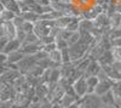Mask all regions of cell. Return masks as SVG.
<instances>
[{
    "label": "cell",
    "instance_id": "cell-13",
    "mask_svg": "<svg viewBox=\"0 0 121 108\" xmlns=\"http://www.w3.org/2000/svg\"><path fill=\"white\" fill-rule=\"evenodd\" d=\"M109 18H110V27H112L113 29H116V28L121 27V12L115 11L114 14H112L109 16Z\"/></svg>",
    "mask_w": 121,
    "mask_h": 108
},
{
    "label": "cell",
    "instance_id": "cell-15",
    "mask_svg": "<svg viewBox=\"0 0 121 108\" xmlns=\"http://www.w3.org/2000/svg\"><path fill=\"white\" fill-rule=\"evenodd\" d=\"M48 58H50V60H51L53 63H56V64H58V66L62 67L63 61H62V51H60V50L56 49L55 51L50 52V54H48Z\"/></svg>",
    "mask_w": 121,
    "mask_h": 108
},
{
    "label": "cell",
    "instance_id": "cell-22",
    "mask_svg": "<svg viewBox=\"0 0 121 108\" xmlns=\"http://www.w3.org/2000/svg\"><path fill=\"white\" fill-rule=\"evenodd\" d=\"M34 27H35V24H34L33 22H28V21H26V22L21 26V28L23 29V31H24L27 34L34 32Z\"/></svg>",
    "mask_w": 121,
    "mask_h": 108
},
{
    "label": "cell",
    "instance_id": "cell-30",
    "mask_svg": "<svg viewBox=\"0 0 121 108\" xmlns=\"http://www.w3.org/2000/svg\"><path fill=\"white\" fill-rule=\"evenodd\" d=\"M112 44H113V47H114V46H119V47H121V38L113 39V40H112Z\"/></svg>",
    "mask_w": 121,
    "mask_h": 108
},
{
    "label": "cell",
    "instance_id": "cell-14",
    "mask_svg": "<svg viewBox=\"0 0 121 108\" xmlns=\"http://www.w3.org/2000/svg\"><path fill=\"white\" fill-rule=\"evenodd\" d=\"M102 97V101L104 102V104L107 107H112V106H115V94L113 92V89L108 91L107 94H104Z\"/></svg>",
    "mask_w": 121,
    "mask_h": 108
},
{
    "label": "cell",
    "instance_id": "cell-36",
    "mask_svg": "<svg viewBox=\"0 0 121 108\" xmlns=\"http://www.w3.org/2000/svg\"><path fill=\"white\" fill-rule=\"evenodd\" d=\"M60 108H64V107H62V106H60Z\"/></svg>",
    "mask_w": 121,
    "mask_h": 108
},
{
    "label": "cell",
    "instance_id": "cell-32",
    "mask_svg": "<svg viewBox=\"0 0 121 108\" xmlns=\"http://www.w3.org/2000/svg\"><path fill=\"white\" fill-rule=\"evenodd\" d=\"M78 3H79L80 6H85V5H87L90 3V0H78Z\"/></svg>",
    "mask_w": 121,
    "mask_h": 108
},
{
    "label": "cell",
    "instance_id": "cell-21",
    "mask_svg": "<svg viewBox=\"0 0 121 108\" xmlns=\"http://www.w3.org/2000/svg\"><path fill=\"white\" fill-rule=\"evenodd\" d=\"M80 38H81V34H80V32H74L73 35L70 36V39L68 40V45L72 46V45L79 43V41H80Z\"/></svg>",
    "mask_w": 121,
    "mask_h": 108
},
{
    "label": "cell",
    "instance_id": "cell-20",
    "mask_svg": "<svg viewBox=\"0 0 121 108\" xmlns=\"http://www.w3.org/2000/svg\"><path fill=\"white\" fill-rule=\"evenodd\" d=\"M62 51V61L63 64H68L72 62V58H70V54H69V47L64 49V50H60Z\"/></svg>",
    "mask_w": 121,
    "mask_h": 108
},
{
    "label": "cell",
    "instance_id": "cell-9",
    "mask_svg": "<svg viewBox=\"0 0 121 108\" xmlns=\"http://www.w3.org/2000/svg\"><path fill=\"white\" fill-rule=\"evenodd\" d=\"M95 24L97 28L99 29H103L105 27H109L110 26V18H109V15L107 12H102L100 15L97 16V18L95 19Z\"/></svg>",
    "mask_w": 121,
    "mask_h": 108
},
{
    "label": "cell",
    "instance_id": "cell-19",
    "mask_svg": "<svg viewBox=\"0 0 121 108\" xmlns=\"http://www.w3.org/2000/svg\"><path fill=\"white\" fill-rule=\"evenodd\" d=\"M56 44H57V49H58V50H64V49L69 47L68 41L64 40V39H62V38H59V36L56 38Z\"/></svg>",
    "mask_w": 121,
    "mask_h": 108
},
{
    "label": "cell",
    "instance_id": "cell-23",
    "mask_svg": "<svg viewBox=\"0 0 121 108\" xmlns=\"http://www.w3.org/2000/svg\"><path fill=\"white\" fill-rule=\"evenodd\" d=\"M56 41V36L50 34L47 36H44V38H40V43L43 45H46V44H51V43H55Z\"/></svg>",
    "mask_w": 121,
    "mask_h": 108
},
{
    "label": "cell",
    "instance_id": "cell-1",
    "mask_svg": "<svg viewBox=\"0 0 121 108\" xmlns=\"http://www.w3.org/2000/svg\"><path fill=\"white\" fill-rule=\"evenodd\" d=\"M79 104L81 108H108L104 102L102 101V97L97 94H87L79 100Z\"/></svg>",
    "mask_w": 121,
    "mask_h": 108
},
{
    "label": "cell",
    "instance_id": "cell-35",
    "mask_svg": "<svg viewBox=\"0 0 121 108\" xmlns=\"http://www.w3.org/2000/svg\"><path fill=\"white\" fill-rule=\"evenodd\" d=\"M17 1H22V0H17Z\"/></svg>",
    "mask_w": 121,
    "mask_h": 108
},
{
    "label": "cell",
    "instance_id": "cell-11",
    "mask_svg": "<svg viewBox=\"0 0 121 108\" xmlns=\"http://www.w3.org/2000/svg\"><path fill=\"white\" fill-rule=\"evenodd\" d=\"M115 61V58H114V55H113V51L112 50H107L102 56H100V58L98 60L99 64L100 66H108V64H113Z\"/></svg>",
    "mask_w": 121,
    "mask_h": 108
},
{
    "label": "cell",
    "instance_id": "cell-18",
    "mask_svg": "<svg viewBox=\"0 0 121 108\" xmlns=\"http://www.w3.org/2000/svg\"><path fill=\"white\" fill-rule=\"evenodd\" d=\"M21 16L26 19V21H28V22H33V23L38 22L39 19H40V15L36 14V12H34V11H26V12H22Z\"/></svg>",
    "mask_w": 121,
    "mask_h": 108
},
{
    "label": "cell",
    "instance_id": "cell-6",
    "mask_svg": "<svg viewBox=\"0 0 121 108\" xmlns=\"http://www.w3.org/2000/svg\"><path fill=\"white\" fill-rule=\"evenodd\" d=\"M96 28V24L93 21H91V19H86V18H82L81 21H80V24H79V32L81 34H86V33H91L95 31Z\"/></svg>",
    "mask_w": 121,
    "mask_h": 108
},
{
    "label": "cell",
    "instance_id": "cell-28",
    "mask_svg": "<svg viewBox=\"0 0 121 108\" xmlns=\"http://www.w3.org/2000/svg\"><path fill=\"white\" fill-rule=\"evenodd\" d=\"M112 66L115 68L119 73H121V61H114V63H113Z\"/></svg>",
    "mask_w": 121,
    "mask_h": 108
},
{
    "label": "cell",
    "instance_id": "cell-31",
    "mask_svg": "<svg viewBox=\"0 0 121 108\" xmlns=\"http://www.w3.org/2000/svg\"><path fill=\"white\" fill-rule=\"evenodd\" d=\"M115 106L119 107V108H121V97L115 96Z\"/></svg>",
    "mask_w": 121,
    "mask_h": 108
},
{
    "label": "cell",
    "instance_id": "cell-12",
    "mask_svg": "<svg viewBox=\"0 0 121 108\" xmlns=\"http://www.w3.org/2000/svg\"><path fill=\"white\" fill-rule=\"evenodd\" d=\"M16 14L10 11V10L5 9L3 5H1V10H0V19H1V22H12L13 19L16 18Z\"/></svg>",
    "mask_w": 121,
    "mask_h": 108
},
{
    "label": "cell",
    "instance_id": "cell-25",
    "mask_svg": "<svg viewBox=\"0 0 121 108\" xmlns=\"http://www.w3.org/2000/svg\"><path fill=\"white\" fill-rule=\"evenodd\" d=\"M112 51H113V55H114L115 61H121V47L114 46V47L112 49Z\"/></svg>",
    "mask_w": 121,
    "mask_h": 108
},
{
    "label": "cell",
    "instance_id": "cell-27",
    "mask_svg": "<svg viewBox=\"0 0 121 108\" xmlns=\"http://www.w3.org/2000/svg\"><path fill=\"white\" fill-rule=\"evenodd\" d=\"M9 41H10V39L6 35H0V47L1 49H4Z\"/></svg>",
    "mask_w": 121,
    "mask_h": 108
},
{
    "label": "cell",
    "instance_id": "cell-10",
    "mask_svg": "<svg viewBox=\"0 0 121 108\" xmlns=\"http://www.w3.org/2000/svg\"><path fill=\"white\" fill-rule=\"evenodd\" d=\"M102 71V66L99 64L98 61H92L91 60L87 69L85 72V76H92V75H98V73Z\"/></svg>",
    "mask_w": 121,
    "mask_h": 108
},
{
    "label": "cell",
    "instance_id": "cell-3",
    "mask_svg": "<svg viewBox=\"0 0 121 108\" xmlns=\"http://www.w3.org/2000/svg\"><path fill=\"white\" fill-rule=\"evenodd\" d=\"M74 86V90L79 97V100L81 99V97H84L85 95H87L88 92V87H87V79H86V76L82 75V76H80L79 79L73 84Z\"/></svg>",
    "mask_w": 121,
    "mask_h": 108
},
{
    "label": "cell",
    "instance_id": "cell-5",
    "mask_svg": "<svg viewBox=\"0 0 121 108\" xmlns=\"http://www.w3.org/2000/svg\"><path fill=\"white\" fill-rule=\"evenodd\" d=\"M1 35H6L10 40L16 39L17 27L13 24V22H1Z\"/></svg>",
    "mask_w": 121,
    "mask_h": 108
},
{
    "label": "cell",
    "instance_id": "cell-4",
    "mask_svg": "<svg viewBox=\"0 0 121 108\" xmlns=\"http://www.w3.org/2000/svg\"><path fill=\"white\" fill-rule=\"evenodd\" d=\"M102 12H104L103 10V6L102 5H97L95 4L93 6H91L90 9L87 10H82V18H86V19H91V21H95L97 18L98 15H100Z\"/></svg>",
    "mask_w": 121,
    "mask_h": 108
},
{
    "label": "cell",
    "instance_id": "cell-29",
    "mask_svg": "<svg viewBox=\"0 0 121 108\" xmlns=\"http://www.w3.org/2000/svg\"><path fill=\"white\" fill-rule=\"evenodd\" d=\"M36 4L41 5V6H48V5H51V1L50 0H36Z\"/></svg>",
    "mask_w": 121,
    "mask_h": 108
},
{
    "label": "cell",
    "instance_id": "cell-26",
    "mask_svg": "<svg viewBox=\"0 0 121 108\" xmlns=\"http://www.w3.org/2000/svg\"><path fill=\"white\" fill-rule=\"evenodd\" d=\"M12 22H13V24H15L16 27H21V26L26 22V19H24L21 15H17V16H16V18L13 19Z\"/></svg>",
    "mask_w": 121,
    "mask_h": 108
},
{
    "label": "cell",
    "instance_id": "cell-34",
    "mask_svg": "<svg viewBox=\"0 0 121 108\" xmlns=\"http://www.w3.org/2000/svg\"><path fill=\"white\" fill-rule=\"evenodd\" d=\"M51 108H60V104L59 103H53V106Z\"/></svg>",
    "mask_w": 121,
    "mask_h": 108
},
{
    "label": "cell",
    "instance_id": "cell-17",
    "mask_svg": "<svg viewBox=\"0 0 121 108\" xmlns=\"http://www.w3.org/2000/svg\"><path fill=\"white\" fill-rule=\"evenodd\" d=\"M79 101V99L78 97H74V96H70V95H64V97L62 100H60V102H59V104L62 106V107H64V108H69L70 106H73L75 102H78Z\"/></svg>",
    "mask_w": 121,
    "mask_h": 108
},
{
    "label": "cell",
    "instance_id": "cell-16",
    "mask_svg": "<svg viewBox=\"0 0 121 108\" xmlns=\"http://www.w3.org/2000/svg\"><path fill=\"white\" fill-rule=\"evenodd\" d=\"M86 79H87V87H88L87 94H93L96 86L99 83V78L97 75H92V76H86Z\"/></svg>",
    "mask_w": 121,
    "mask_h": 108
},
{
    "label": "cell",
    "instance_id": "cell-24",
    "mask_svg": "<svg viewBox=\"0 0 121 108\" xmlns=\"http://www.w3.org/2000/svg\"><path fill=\"white\" fill-rule=\"evenodd\" d=\"M56 49H57V44H56V41H55V43H51V44H46V45H44V47H43V50H44L45 52L50 54V52H52V51H55Z\"/></svg>",
    "mask_w": 121,
    "mask_h": 108
},
{
    "label": "cell",
    "instance_id": "cell-33",
    "mask_svg": "<svg viewBox=\"0 0 121 108\" xmlns=\"http://www.w3.org/2000/svg\"><path fill=\"white\" fill-rule=\"evenodd\" d=\"M105 1H107V0H95V4H97V5H104L105 4Z\"/></svg>",
    "mask_w": 121,
    "mask_h": 108
},
{
    "label": "cell",
    "instance_id": "cell-2",
    "mask_svg": "<svg viewBox=\"0 0 121 108\" xmlns=\"http://www.w3.org/2000/svg\"><path fill=\"white\" fill-rule=\"evenodd\" d=\"M114 83L115 81L113 79H110V78H107V79H99V83L95 89V94H97L99 96H103L104 94H107L108 91H110L113 89Z\"/></svg>",
    "mask_w": 121,
    "mask_h": 108
},
{
    "label": "cell",
    "instance_id": "cell-7",
    "mask_svg": "<svg viewBox=\"0 0 121 108\" xmlns=\"http://www.w3.org/2000/svg\"><path fill=\"white\" fill-rule=\"evenodd\" d=\"M21 47H22V44H21V41H19L18 39H11V40L6 44V46L4 49H1V52L10 55V54H12L15 51L21 50Z\"/></svg>",
    "mask_w": 121,
    "mask_h": 108
},
{
    "label": "cell",
    "instance_id": "cell-8",
    "mask_svg": "<svg viewBox=\"0 0 121 108\" xmlns=\"http://www.w3.org/2000/svg\"><path fill=\"white\" fill-rule=\"evenodd\" d=\"M0 3H1V5L5 9L10 10V11H12V12H15L16 15H21L22 14L21 7H19L17 0H0Z\"/></svg>",
    "mask_w": 121,
    "mask_h": 108
}]
</instances>
